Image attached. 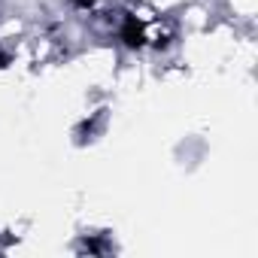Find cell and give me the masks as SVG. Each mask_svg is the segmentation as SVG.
I'll list each match as a JSON object with an SVG mask.
<instances>
[{"instance_id": "cell-2", "label": "cell", "mask_w": 258, "mask_h": 258, "mask_svg": "<svg viewBox=\"0 0 258 258\" xmlns=\"http://www.w3.org/2000/svg\"><path fill=\"white\" fill-rule=\"evenodd\" d=\"M103 121H106V109H97L91 118H85L82 124H79V140H94L97 134H100V127H103Z\"/></svg>"}, {"instance_id": "cell-1", "label": "cell", "mask_w": 258, "mask_h": 258, "mask_svg": "<svg viewBox=\"0 0 258 258\" xmlns=\"http://www.w3.org/2000/svg\"><path fill=\"white\" fill-rule=\"evenodd\" d=\"M118 40H121L127 49H143V46H146V31H143V25H140L134 16H127V19L121 22Z\"/></svg>"}, {"instance_id": "cell-3", "label": "cell", "mask_w": 258, "mask_h": 258, "mask_svg": "<svg viewBox=\"0 0 258 258\" xmlns=\"http://www.w3.org/2000/svg\"><path fill=\"white\" fill-rule=\"evenodd\" d=\"M70 4H73L76 10H88V7H94V0H70Z\"/></svg>"}]
</instances>
